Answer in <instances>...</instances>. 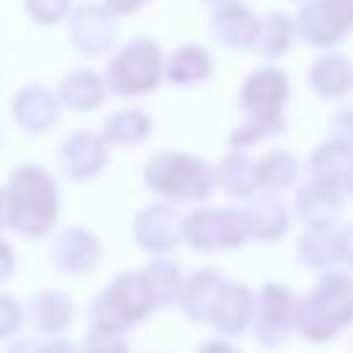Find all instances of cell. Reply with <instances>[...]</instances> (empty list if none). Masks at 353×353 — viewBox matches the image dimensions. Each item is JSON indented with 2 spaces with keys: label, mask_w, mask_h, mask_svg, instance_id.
<instances>
[{
  "label": "cell",
  "mask_w": 353,
  "mask_h": 353,
  "mask_svg": "<svg viewBox=\"0 0 353 353\" xmlns=\"http://www.w3.org/2000/svg\"><path fill=\"white\" fill-rule=\"evenodd\" d=\"M8 229L22 237H44L58 218V185L41 165H17L6 182Z\"/></svg>",
  "instance_id": "obj_1"
},
{
  "label": "cell",
  "mask_w": 353,
  "mask_h": 353,
  "mask_svg": "<svg viewBox=\"0 0 353 353\" xmlns=\"http://www.w3.org/2000/svg\"><path fill=\"white\" fill-rule=\"evenodd\" d=\"M353 317V281L347 276H325L314 295L298 309V325L312 339L334 336L339 325Z\"/></svg>",
  "instance_id": "obj_2"
},
{
  "label": "cell",
  "mask_w": 353,
  "mask_h": 353,
  "mask_svg": "<svg viewBox=\"0 0 353 353\" xmlns=\"http://www.w3.org/2000/svg\"><path fill=\"white\" fill-rule=\"evenodd\" d=\"M146 185L165 199L190 201V199H204L210 193L212 179L204 163L188 154L160 152L146 163Z\"/></svg>",
  "instance_id": "obj_3"
},
{
  "label": "cell",
  "mask_w": 353,
  "mask_h": 353,
  "mask_svg": "<svg viewBox=\"0 0 353 353\" xmlns=\"http://www.w3.org/2000/svg\"><path fill=\"white\" fill-rule=\"evenodd\" d=\"M152 295L141 273H124L113 279V284L91 303V320L97 328L124 331L127 325L138 323L152 309Z\"/></svg>",
  "instance_id": "obj_4"
},
{
  "label": "cell",
  "mask_w": 353,
  "mask_h": 353,
  "mask_svg": "<svg viewBox=\"0 0 353 353\" xmlns=\"http://www.w3.org/2000/svg\"><path fill=\"white\" fill-rule=\"evenodd\" d=\"M160 50L149 39H135L124 44L108 63V85L113 94H143L157 85Z\"/></svg>",
  "instance_id": "obj_5"
},
{
  "label": "cell",
  "mask_w": 353,
  "mask_h": 353,
  "mask_svg": "<svg viewBox=\"0 0 353 353\" xmlns=\"http://www.w3.org/2000/svg\"><path fill=\"white\" fill-rule=\"evenodd\" d=\"M185 237L196 248H229L245 237V223L243 215L229 210L193 212L185 221Z\"/></svg>",
  "instance_id": "obj_6"
},
{
  "label": "cell",
  "mask_w": 353,
  "mask_h": 353,
  "mask_svg": "<svg viewBox=\"0 0 353 353\" xmlns=\"http://www.w3.org/2000/svg\"><path fill=\"white\" fill-rule=\"evenodd\" d=\"M113 19L99 6H80L69 19V41L83 55H99L113 41Z\"/></svg>",
  "instance_id": "obj_7"
},
{
  "label": "cell",
  "mask_w": 353,
  "mask_h": 353,
  "mask_svg": "<svg viewBox=\"0 0 353 353\" xmlns=\"http://www.w3.org/2000/svg\"><path fill=\"white\" fill-rule=\"evenodd\" d=\"M353 25V0H320L301 14L303 36L314 44H331Z\"/></svg>",
  "instance_id": "obj_8"
},
{
  "label": "cell",
  "mask_w": 353,
  "mask_h": 353,
  "mask_svg": "<svg viewBox=\"0 0 353 353\" xmlns=\"http://www.w3.org/2000/svg\"><path fill=\"white\" fill-rule=\"evenodd\" d=\"M11 113L25 132H47L58 121V97L44 85H25L17 91Z\"/></svg>",
  "instance_id": "obj_9"
},
{
  "label": "cell",
  "mask_w": 353,
  "mask_h": 353,
  "mask_svg": "<svg viewBox=\"0 0 353 353\" xmlns=\"http://www.w3.org/2000/svg\"><path fill=\"white\" fill-rule=\"evenodd\" d=\"M50 256H52V265L61 273H72V276L74 273H85L99 259V243H97V237L91 232L72 226V229L58 232V237L52 240Z\"/></svg>",
  "instance_id": "obj_10"
},
{
  "label": "cell",
  "mask_w": 353,
  "mask_h": 353,
  "mask_svg": "<svg viewBox=\"0 0 353 353\" xmlns=\"http://www.w3.org/2000/svg\"><path fill=\"white\" fill-rule=\"evenodd\" d=\"M108 160L105 141L91 132H74L61 146V165L72 179H91Z\"/></svg>",
  "instance_id": "obj_11"
},
{
  "label": "cell",
  "mask_w": 353,
  "mask_h": 353,
  "mask_svg": "<svg viewBox=\"0 0 353 353\" xmlns=\"http://www.w3.org/2000/svg\"><path fill=\"white\" fill-rule=\"evenodd\" d=\"M28 323L39 334H61L72 323V301L63 292L44 290L36 292L28 303Z\"/></svg>",
  "instance_id": "obj_12"
},
{
  "label": "cell",
  "mask_w": 353,
  "mask_h": 353,
  "mask_svg": "<svg viewBox=\"0 0 353 353\" xmlns=\"http://www.w3.org/2000/svg\"><path fill=\"white\" fill-rule=\"evenodd\" d=\"M287 97V80L281 72L276 69H265V72H256L251 74V80L245 83L243 94H240V102L251 110V113H279V105L284 102Z\"/></svg>",
  "instance_id": "obj_13"
},
{
  "label": "cell",
  "mask_w": 353,
  "mask_h": 353,
  "mask_svg": "<svg viewBox=\"0 0 353 353\" xmlns=\"http://www.w3.org/2000/svg\"><path fill=\"white\" fill-rule=\"evenodd\" d=\"M58 97L66 108L72 110H94L102 105L105 99V85L102 80L91 72V69H72L63 80H61V88H58Z\"/></svg>",
  "instance_id": "obj_14"
},
{
  "label": "cell",
  "mask_w": 353,
  "mask_h": 353,
  "mask_svg": "<svg viewBox=\"0 0 353 353\" xmlns=\"http://www.w3.org/2000/svg\"><path fill=\"white\" fill-rule=\"evenodd\" d=\"M135 237L141 248L149 251H160V248H171L176 243V223H174V212L163 204L149 207L138 215L135 221Z\"/></svg>",
  "instance_id": "obj_15"
},
{
  "label": "cell",
  "mask_w": 353,
  "mask_h": 353,
  "mask_svg": "<svg viewBox=\"0 0 353 353\" xmlns=\"http://www.w3.org/2000/svg\"><path fill=\"white\" fill-rule=\"evenodd\" d=\"M251 314V295L245 287L240 284H229L218 292V301L212 306V314L210 320L223 331V334H237L245 320Z\"/></svg>",
  "instance_id": "obj_16"
},
{
  "label": "cell",
  "mask_w": 353,
  "mask_h": 353,
  "mask_svg": "<svg viewBox=\"0 0 353 353\" xmlns=\"http://www.w3.org/2000/svg\"><path fill=\"white\" fill-rule=\"evenodd\" d=\"M298 212L312 226H328V221L339 212V196L334 185L314 179L309 188H303L298 193Z\"/></svg>",
  "instance_id": "obj_17"
},
{
  "label": "cell",
  "mask_w": 353,
  "mask_h": 353,
  "mask_svg": "<svg viewBox=\"0 0 353 353\" xmlns=\"http://www.w3.org/2000/svg\"><path fill=\"white\" fill-rule=\"evenodd\" d=\"M290 292L279 284H268L265 292H262V306H259V323H256V331H259V339L262 342H270V331H276V339L284 336V328L290 323Z\"/></svg>",
  "instance_id": "obj_18"
},
{
  "label": "cell",
  "mask_w": 353,
  "mask_h": 353,
  "mask_svg": "<svg viewBox=\"0 0 353 353\" xmlns=\"http://www.w3.org/2000/svg\"><path fill=\"white\" fill-rule=\"evenodd\" d=\"M221 281L215 273H199L190 279V284L182 292V309L193 320H207L212 314V306L218 301Z\"/></svg>",
  "instance_id": "obj_19"
},
{
  "label": "cell",
  "mask_w": 353,
  "mask_h": 353,
  "mask_svg": "<svg viewBox=\"0 0 353 353\" xmlns=\"http://www.w3.org/2000/svg\"><path fill=\"white\" fill-rule=\"evenodd\" d=\"M312 168L317 174L320 182H328V185H336L342 179L350 176L353 171V149L345 146V143H328L323 149H317L314 160H312Z\"/></svg>",
  "instance_id": "obj_20"
},
{
  "label": "cell",
  "mask_w": 353,
  "mask_h": 353,
  "mask_svg": "<svg viewBox=\"0 0 353 353\" xmlns=\"http://www.w3.org/2000/svg\"><path fill=\"white\" fill-rule=\"evenodd\" d=\"M146 132H149V116L135 108L119 110L105 121V141L113 143H138L141 138H146Z\"/></svg>",
  "instance_id": "obj_21"
},
{
  "label": "cell",
  "mask_w": 353,
  "mask_h": 353,
  "mask_svg": "<svg viewBox=\"0 0 353 353\" xmlns=\"http://www.w3.org/2000/svg\"><path fill=\"white\" fill-rule=\"evenodd\" d=\"M243 223L259 237H276L287 226V212L276 199H262L243 215Z\"/></svg>",
  "instance_id": "obj_22"
},
{
  "label": "cell",
  "mask_w": 353,
  "mask_h": 353,
  "mask_svg": "<svg viewBox=\"0 0 353 353\" xmlns=\"http://www.w3.org/2000/svg\"><path fill=\"white\" fill-rule=\"evenodd\" d=\"M143 281L149 287V295H152V303H168L176 298V284H179V270L174 262L168 259H157L152 262L143 273Z\"/></svg>",
  "instance_id": "obj_23"
},
{
  "label": "cell",
  "mask_w": 353,
  "mask_h": 353,
  "mask_svg": "<svg viewBox=\"0 0 353 353\" xmlns=\"http://www.w3.org/2000/svg\"><path fill=\"white\" fill-rule=\"evenodd\" d=\"M210 72V58L204 50L199 47H185L179 52H174L171 63H168V77L171 83H193V80H204Z\"/></svg>",
  "instance_id": "obj_24"
},
{
  "label": "cell",
  "mask_w": 353,
  "mask_h": 353,
  "mask_svg": "<svg viewBox=\"0 0 353 353\" xmlns=\"http://www.w3.org/2000/svg\"><path fill=\"white\" fill-rule=\"evenodd\" d=\"M301 256L306 259L309 268H323L339 256V240L328 234L325 226H314V232L301 240Z\"/></svg>",
  "instance_id": "obj_25"
},
{
  "label": "cell",
  "mask_w": 353,
  "mask_h": 353,
  "mask_svg": "<svg viewBox=\"0 0 353 353\" xmlns=\"http://www.w3.org/2000/svg\"><path fill=\"white\" fill-rule=\"evenodd\" d=\"M320 77H328V80L317 83L314 88H317L320 94H325V97H336V94H342V91L347 88V83H350L347 63H345L342 58H336V55L323 58V61H317V63H314L312 80H320Z\"/></svg>",
  "instance_id": "obj_26"
},
{
  "label": "cell",
  "mask_w": 353,
  "mask_h": 353,
  "mask_svg": "<svg viewBox=\"0 0 353 353\" xmlns=\"http://www.w3.org/2000/svg\"><path fill=\"white\" fill-rule=\"evenodd\" d=\"M295 171H298V165H295V160H292L290 154L273 152L270 157L262 160L256 176H259V182L268 185V188H284V185H290V182L295 179Z\"/></svg>",
  "instance_id": "obj_27"
},
{
  "label": "cell",
  "mask_w": 353,
  "mask_h": 353,
  "mask_svg": "<svg viewBox=\"0 0 353 353\" xmlns=\"http://www.w3.org/2000/svg\"><path fill=\"white\" fill-rule=\"evenodd\" d=\"M218 174H221V182H223V188L229 193H251V188L256 185V179H254L256 174L243 157H229L221 165Z\"/></svg>",
  "instance_id": "obj_28"
},
{
  "label": "cell",
  "mask_w": 353,
  "mask_h": 353,
  "mask_svg": "<svg viewBox=\"0 0 353 353\" xmlns=\"http://www.w3.org/2000/svg\"><path fill=\"white\" fill-rule=\"evenodd\" d=\"M279 130H281V116H279V113H268V116L254 113L251 121H248L245 127H240V130L232 135V143H234V146H243V143H251V141H256V138H262V135H273V132H279Z\"/></svg>",
  "instance_id": "obj_29"
},
{
  "label": "cell",
  "mask_w": 353,
  "mask_h": 353,
  "mask_svg": "<svg viewBox=\"0 0 353 353\" xmlns=\"http://www.w3.org/2000/svg\"><path fill=\"white\" fill-rule=\"evenodd\" d=\"M237 22H229V17L221 11L218 17H215V39L218 41H226V44H243L245 39L240 36V30L245 28V30H254V19H251V14H248V8H237V17H234Z\"/></svg>",
  "instance_id": "obj_30"
},
{
  "label": "cell",
  "mask_w": 353,
  "mask_h": 353,
  "mask_svg": "<svg viewBox=\"0 0 353 353\" xmlns=\"http://www.w3.org/2000/svg\"><path fill=\"white\" fill-rule=\"evenodd\" d=\"M72 0H25V11L39 25H55L66 17Z\"/></svg>",
  "instance_id": "obj_31"
},
{
  "label": "cell",
  "mask_w": 353,
  "mask_h": 353,
  "mask_svg": "<svg viewBox=\"0 0 353 353\" xmlns=\"http://www.w3.org/2000/svg\"><path fill=\"white\" fill-rule=\"evenodd\" d=\"M22 325V306L17 298L0 292V339H8Z\"/></svg>",
  "instance_id": "obj_32"
},
{
  "label": "cell",
  "mask_w": 353,
  "mask_h": 353,
  "mask_svg": "<svg viewBox=\"0 0 353 353\" xmlns=\"http://www.w3.org/2000/svg\"><path fill=\"white\" fill-rule=\"evenodd\" d=\"M14 273V251L8 243L0 240V284Z\"/></svg>",
  "instance_id": "obj_33"
},
{
  "label": "cell",
  "mask_w": 353,
  "mask_h": 353,
  "mask_svg": "<svg viewBox=\"0 0 353 353\" xmlns=\"http://www.w3.org/2000/svg\"><path fill=\"white\" fill-rule=\"evenodd\" d=\"M336 130L339 132H345L342 135V141H345V146H350L353 149V113H342V116H336Z\"/></svg>",
  "instance_id": "obj_34"
},
{
  "label": "cell",
  "mask_w": 353,
  "mask_h": 353,
  "mask_svg": "<svg viewBox=\"0 0 353 353\" xmlns=\"http://www.w3.org/2000/svg\"><path fill=\"white\" fill-rule=\"evenodd\" d=\"M141 3H143V0H105V6H108L110 11H116V14H132Z\"/></svg>",
  "instance_id": "obj_35"
},
{
  "label": "cell",
  "mask_w": 353,
  "mask_h": 353,
  "mask_svg": "<svg viewBox=\"0 0 353 353\" xmlns=\"http://www.w3.org/2000/svg\"><path fill=\"white\" fill-rule=\"evenodd\" d=\"M6 353H41V345L33 339H17V342H11V347Z\"/></svg>",
  "instance_id": "obj_36"
},
{
  "label": "cell",
  "mask_w": 353,
  "mask_h": 353,
  "mask_svg": "<svg viewBox=\"0 0 353 353\" xmlns=\"http://www.w3.org/2000/svg\"><path fill=\"white\" fill-rule=\"evenodd\" d=\"M339 256H345L347 262H353V226L342 232L339 237Z\"/></svg>",
  "instance_id": "obj_37"
},
{
  "label": "cell",
  "mask_w": 353,
  "mask_h": 353,
  "mask_svg": "<svg viewBox=\"0 0 353 353\" xmlns=\"http://www.w3.org/2000/svg\"><path fill=\"white\" fill-rule=\"evenodd\" d=\"M41 353H77V345L63 342V339H55V342L41 345Z\"/></svg>",
  "instance_id": "obj_38"
},
{
  "label": "cell",
  "mask_w": 353,
  "mask_h": 353,
  "mask_svg": "<svg viewBox=\"0 0 353 353\" xmlns=\"http://www.w3.org/2000/svg\"><path fill=\"white\" fill-rule=\"evenodd\" d=\"M8 229V199H6V190L0 188V232Z\"/></svg>",
  "instance_id": "obj_39"
},
{
  "label": "cell",
  "mask_w": 353,
  "mask_h": 353,
  "mask_svg": "<svg viewBox=\"0 0 353 353\" xmlns=\"http://www.w3.org/2000/svg\"><path fill=\"white\" fill-rule=\"evenodd\" d=\"M199 353H237L234 347H229V345H223V342H207Z\"/></svg>",
  "instance_id": "obj_40"
},
{
  "label": "cell",
  "mask_w": 353,
  "mask_h": 353,
  "mask_svg": "<svg viewBox=\"0 0 353 353\" xmlns=\"http://www.w3.org/2000/svg\"><path fill=\"white\" fill-rule=\"evenodd\" d=\"M345 182H347V188H350V193H353V171H350V176H347Z\"/></svg>",
  "instance_id": "obj_41"
}]
</instances>
